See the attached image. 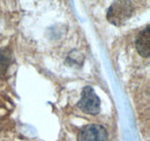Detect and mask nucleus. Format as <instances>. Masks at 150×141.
Listing matches in <instances>:
<instances>
[{"mask_svg": "<svg viewBox=\"0 0 150 141\" xmlns=\"http://www.w3.org/2000/svg\"><path fill=\"white\" fill-rule=\"evenodd\" d=\"M133 5L129 0H114L108 11V20L114 26L124 24L133 14Z\"/></svg>", "mask_w": 150, "mask_h": 141, "instance_id": "1", "label": "nucleus"}, {"mask_svg": "<svg viewBox=\"0 0 150 141\" xmlns=\"http://www.w3.org/2000/svg\"><path fill=\"white\" fill-rule=\"evenodd\" d=\"M11 63H12V58L9 52L7 50L0 51V78L5 76Z\"/></svg>", "mask_w": 150, "mask_h": 141, "instance_id": "5", "label": "nucleus"}, {"mask_svg": "<svg viewBox=\"0 0 150 141\" xmlns=\"http://www.w3.org/2000/svg\"><path fill=\"white\" fill-rule=\"evenodd\" d=\"M108 132L100 125H88L79 133L77 141H106Z\"/></svg>", "mask_w": 150, "mask_h": 141, "instance_id": "3", "label": "nucleus"}, {"mask_svg": "<svg viewBox=\"0 0 150 141\" xmlns=\"http://www.w3.org/2000/svg\"><path fill=\"white\" fill-rule=\"evenodd\" d=\"M136 48H137V51L139 53L144 57V58H148L150 54V31H149V27H147L140 35L137 37V41H136Z\"/></svg>", "mask_w": 150, "mask_h": 141, "instance_id": "4", "label": "nucleus"}, {"mask_svg": "<svg viewBox=\"0 0 150 141\" xmlns=\"http://www.w3.org/2000/svg\"><path fill=\"white\" fill-rule=\"evenodd\" d=\"M79 108L90 115H97L100 110V101L95 94L94 89L91 87H86L82 91V97L79 102Z\"/></svg>", "mask_w": 150, "mask_h": 141, "instance_id": "2", "label": "nucleus"}]
</instances>
